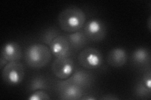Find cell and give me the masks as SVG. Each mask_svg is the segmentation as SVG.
Returning <instances> with one entry per match:
<instances>
[{"instance_id": "obj_1", "label": "cell", "mask_w": 151, "mask_h": 100, "mask_svg": "<svg viewBox=\"0 0 151 100\" xmlns=\"http://www.w3.org/2000/svg\"><path fill=\"white\" fill-rule=\"evenodd\" d=\"M58 20L61 30L70 33L79 31L84 27L86 17L81 8L72 6L63 9Z\"/></svg>"}, {"instance_id": "obj_2", "label": "cell", "mask_w": 151, "mask_h": 100, "mask_svg": "<svg viewBox=\"0 0 151 100\" xmlns=\"http://www.w3.org/2000/svg\"><path fill=\"white\" fill-rule=\"evenodd\" d=\"M51 51L48 46L41 43H33L25 51L26 64L32 68L40 69L49 64L52 58Z\"/></svg>"}, {"instance_id": "obj_3", "label": "cell", "mask_w": 151, "mask_h": 100, "mask_svg": "<svg viewBox=\"0 0 151 100\" xmlns=\"http://www.w3.org/2000/svg\"><path fill=\"white\" fill-rule=\"evenodd\" d=\"M25 70L24 65L19 61L9 63L2 70L3 82L9 86H18L24 79Z\"/></svg>"}, {"instance_id": "obj_4", "label": "cell", "mask_w": 151, "mask_h": 100, "mask_svg": "<svg viewBox=\"0 0 151 100\" xmlns=\"http://www.w3.org/2000/svg\"><path fill=\"white\" fill-rule=\"evenodd\" d=\"M59 99L63 100H79L83 95V89L65 79H60L55 85Z\"/></svg>"}, {"instance_id": "obj_5", "label": "cell", "mask_w": 151, "mask_h": 100, "mask_svg": "<svg viewBox=\"0 0 151 100\" xmlns=\"http://www.w3.org/2000/svg\"><path fill=\"white\" fill-rule=\"evenodd\" d=\"M79 64L86 70H94L100 68L103 63L101 52L94 48H86L82 50L78 56Z\"/></svg>"}, {"instance_id": "obj_6", "label": "cell", "mask_w": 151, "mask_h": 100, "mask_svg": "<svg viewBox=\"0 0 151 100\" xmlns=\"http://www.w3.org/2000/svg\"><path fill=\"white\" fill-rule=\"evenodd\" d=\"M83 32L88 40L93 42H100L106 36V26L101 20L91 19L85 23Z\"/></svg>"}, {"instance_id": "obj_7", "label": "cell", "mask_w": 151, "mask_h": 100, "mask_svg": "<svg viewBox=\"0 0 151 100\" xmlns=\"http://www.w3.org/2000/svg\"><path fill=\"white\" fill-rule=\"evenodd\" d=\"M52 72L59 79L69 78L74 70L73 60L68 57L64 58H56L51 66Z\"/></svg>"}, {"instance_id": "obj_8", "label": "cell", "mask_w": 151, "mask_h": 100, "mask_svg": "<svg viewBox=\"0 0 151 100\" xmlns=\"http://www.w3.org/2000/svg\"><path fill=\"white\" fill-rule=\"evenodd\" d=\"M49 46L52 55L56 58H68L71 55L72 48L65 36H58L52 41Z\"/></svg>"}, {"instance_id": "obj_9", "label": "cell", "mask_w": 151, "mask_h": 100, "mask_svg": "<svg viewBox=\"0 0 151 100\" xmlns=\"http://www.w3.org/2000/svg\"><path fill=\"white\" fill-rule=\"evenodd\" d=\"M22 56V48L15 41L7 42L1 47V56L8 62L19 61Z\"/></svg>"}, {"instance_id": "obj_10", "label": "cell", "mask_w": 151, "mask_h": 100, "mask_svg": "<svg viewBox=\"0 0 151 100\" xmlns=\"http://www.w3.org/2000/svg\"><path fill=\"white\" fill-rule=\"evenodd\" d=\"M67 79L70 83L85 89L91 86L93 82V75L87 70L80 69L76 71Z\"/></svg>"}, {"instance_id": "obj_11", "label": "cell", "mask_w": 151, "mask_h": 100, "mask_svg": "<svg viewBox=\"0 0 151 100\" xmlns=\"http://www.w3.org/2000/svg\"><path fill=\"white\" fill-rule=\"evenodd\" d=\"M127 61V53L125 49L115 48L110 51L107 56V62L112 67L120 68L124 66Z\"/></svg>"}, {"instance_id": "obj_12", "label": "cell", "mask_w": 151, "mask_h": 100, "mask_svg": "<svg viewBox=\"0 0 151 100\" xmlns=\"http://www.w3.org/2000/svg\"><path fill=\"white\" fill-rule=\"evenodd\" d=\"M150 61V51L144 47L137 48L132 53L131 61L137 66H143L149 65Z\"/></svg>"}, {"instance_id": "obj_13", "label": "cell", "mask_w": 151, "mask_h": 100, "mask_svg": "<svg viewBox=\"0 0 151 100\" xmlns=\"http://www.w3.org/2000/svg\"><path fill=\"white\" fill-rule=\"evenodd\" d=\"M68 39L72 49L79 50H81L87 44L88 38L83 31H76L70 33L65 36Z\"/></svg>"}, {"instance_id": "obj_14", "label": "cell", "mask_w": 151, "mask_h": 100, "mask_svg": "<svg viewBox=\"0 0 151 100\" xmlns=\"http://www.w3.org/2000/svg\"><path fill=\"white\" fill-rule=\"evenodd\" d=\"M50 89V84L48 79L42 75H36L33 77L28 84L27 90L33 93L37 90H47Z\"/></svg>"}, {"instance_id": "obj_15", "label": "cell", "mask_w": 151, "mask_h": 100, "mask_svg": "<svg viewBox=\"0 0 151 100\" xmlns=\"http://www.w3.org/2000/svg\"><path fill=\"white\" fill-rule=\"evenodd\" d=\"M60 35V33L55 27H50L47 28L41 33L39 41L42 44L49 46L54 39Z\"/></svg>"}, {"instance_id": "obj_16", "label": "cell", "mask_w": 151, "mask_h": 100, "mask_svg": "<svg viewBox=\"0 0 151 100\" xmlns=\"http://www.w3.org/2000/svg\"><path fill=\"white\" fill-rule=\"evenodd\" d=\"M134 94L140 98H147L150 96L151 90L149 89L142 83L141 79L136 83L134 87Z\"/></svg>"}, {"instance_id": "obj_17", "label": "cell", "mask_w": 151, "mask_h": 100, "mask_svg": "<svg viewBox=\"0 0 151 100\" xmlns=\"http://www.w3.org/2000/svg\"><path fill=\"white\" fill-rule=\"evenodd\" d=\"M50 97L45 90H37L33 92L28 98V100H49Z\"/></svg>"}, {"instance_id": "obj_18", "label": "cell", "mask_w": 151, "mask_h": 100, "mask_svg": "<svg viewBox=\"0 0 151 100\" xmlns=\"http://www.w3.org/2000/svg\"><path fill=\"white\" fill-rule=\"evenodd\" d=\"M141 81L149 89H151V71L150 68L144 73Z\"/></svg>"}, {"instance_id": "obj_19", "label": "cell", "mask_w": 151, "mask_h": 100, "mask_svg": "<svg viewBox=\"0 0 151 100\" xmlns=\"http://www.w3.org/2000/svg\"><path fill=\"white\" fill-rule=\"evenodd\" d=\"M100 99H103V100H116V99H119V98L117 97L116 95H113V94H105L103 95L102 97L100 98Z\"/></svg>"}, {"instance_id": "obj_20", "label": "cell", "mask_w": 151, "mask_h": 100, "mask_svg": "<svg viewBox=\"0 0 151 100\" xmlns=\"http://www.w3.org/2000/svg\"><path fill=\"white\" fill-rule=\"evenodd\" d=\"M97 98L94 96V95H92L91 94H84L81 98V100H96Z\"/></svg>"}, {"instance_id": "obj_21", "label": "cell", "mask_w": 151, "mask_h": 100, "mask_svg": "<svg viewBox=\"0 0 151 100\" xmlns=\"http://www.w3.org/2000/svg\"><path fill=\"white\" fill-rule=\"evenodd\" d=\"M9 62H8L5 59L3 58V57H0V69L3 70L4 66H5Z\"/></svg>"}, {"instance_id": "obj_22", "label": "cell", "mask_w": 151, "mask_h": 100, "mask_svg": "<svg viewBox=\"0 0 151 100\" xmlns=\"http://www.w3.org/2000/svg\"><path fill=\"white\" fill-rule=\"evenodd\" d=\"M150 25H151V22H150V17H149V20H148V23H147V26H148V29L149 31H150Z\"/></svg>"}]
</instances>
